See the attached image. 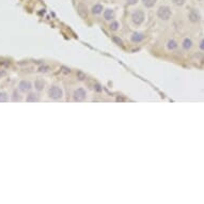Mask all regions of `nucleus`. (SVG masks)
<instances>
[{"mask_svg":"<svg viewBox=\"0 0 204 204\" xmlns=\"http://www.w3.org/2000/svg\"><path fill=\"white\" fill-rule=\"evenodd\" d=\"M200 48L202 49V50H204V39L201 41V43H200Z\"/></svg>","mask_w":204,"mask_h":204,"instance_id":"aec40b11","label":"nucleus"},{"mask_svg":"<svg viewBox=\"0 0 204 204\" xmlns=\"http://www.w3.org/2000/svg\"><path fill=\"white\" fill-rule=\"evenodd\" d=\"M188 18H189V20L191 22H197V21L200 20L201 17H200V14H199V12H198L197 10L191 9L190 12H189V15H188Z\"/></svg>","mask_w":204,"mask_h":204,"instance_id":"423d86ee","label":"nucleus"},{"mask_svg":"<svg viewBox=\"0 0 204 204\" xmlns=\"http://www.w3.org/2000/svg\"><path fill=\"white\" fill-rule=\"evenodd\" d=\"M103 10H104L103 5L99 4V3H96V4H94V5L92 7L91 12H92L94 15H99L100 13H103Z\"/></svg>","mask_w":204,"mask_h":204,"instance_id":"9d476101","label":"nucleus"},{"mask_svg":"<svg viewBox=\"0 0 204 204\" xmlns=\"http://www.w3.org/2000/svg\"><path fill=\"white\" fill-rule=\"evenodd\" d=\"M142 1V4L145 7V8H148V9H151L153 8L156 2H157V0H141Z\"/></svg>","mask_w":204,"mask_h":204,"instance_id":"ddd939ff","label":"nucleus"},{"mask_svg":"<svg viewBox=\"0 0 204 204\" xmlns=\"http://www.w3.org/2000/svg\"><path fill=\"white\" fill-rule=\"evenodd\" d=\"M109 28H110L112 31H118L119 28H120V24H119L118 21H116V20H112V21L110 22V25H109Z\"/></svg>","mask_w":204,"mask_h":204,"instance_id":"4468645a","label":"nucleus"},{"mask_svg":"<svg viewBox=\"0 0 204 204\" xmlns=\"http://www.w3.org/2000/svg\"><path fill=\"white\" fill-rule=\"evenodd\" d=\"M63 95V92L60 87L58 86H52L48 89V96L52 99H59Z\"/></svg>","mask_w":204,"mask_h":204,"instance_id":"7ed1b4c3","label":"nucleus"},{"mask_svg":"<svg viewBox=\"0 0 204 204\" xmlns=\"http://www.w3.org/2000/svg\"><path fill=\"white\" fill-rule=\"evenodd\" d=\"M157 16L161 20H168L172 16V11L168 5H161L157 10Z\"/></svg>","mask_w":204,"mask_h":204,"instance_id":"f03ea898","label":"nucleus"},{"mask_svg":"<svg viewBox=\"0 0 204 204\" xmlns=\"http://www.w3.org/2000/svg\"><path fill=\"white\" fill-rule=\"evenodd\" d=\"M130 18H131V21H133L134 25H136V26H140L142 22L144 21L145 15H144V12H143V11L137 9V10H134V11H133Z\"/></svg>","mask_w":204,"mask_h":204,"instance_id":"f257e3e1","label":"nucleus"},{"mask_svg":"<svg viewBox=\"0 0 204 204\" xmlns=\"http://www.w3.org/2000/svg\"><path fill=\"white\" fill-rule=\"evenodd\" d=\"M198 1H202V0H198Z\"/></svg>","mask_w":204,"mask_h":204,"instance_id":"412c9836","label":"nucleus"},{"mask_svg":"<svg viewBox=\"0 0 204 204\" xmlns=\"http://www.w3.org/2000/svg\"><path fill=\"white\" fill-rule=\"evenodd\" d=\"M138 1H139V0H126L127 4H129V5H135V4H137Z\"/></svg>","mask_w":204,"mask_h":204,"instance_id":"a211bd4d","label":"nucleus"},{"mask_svg":"<svg viewBox=\"0 0 204 204\" xmlns=\"http://www.w3.org/2000/svg\"><path fill=\"white\" fill-rule=\"evenodd\" d=\"M77 11H78V14L80 15L82 18H86V17H87V15H88V11H87V7H86L85 4H82V3L78 4Z\"/></svg>","mask_w":204,"mask_h":204,"instance_id":"6e6552de","label":"nucleus"},{"mask_svg":"<svg viewBox=\"0 0 204 204\" xmlns=\"http://www.w3.org/2000/svg\"><path fill=\"white\" fill-rule=\"evenodd\" d=\"M177 42L176 41H174V40H169L168 42H167V48L169 49V50H174V49H176L177 48Z\"/></svg>","mask_w":204,"mask_h":204,"instance_id":"9b49d317","label":"nucleus"},{"mask_svg":"<svg viewBox=\"0 0 204 204\" xmlns=\"http://www.w3.org/2000/svg\"><path fill=\"white\" fill-rule=\"evenodd\" d=\"M115 16H116L115 11H113L112 9H106L104 11V18H105V20H113Z\"/></svg>","mask_w":204,"mask_h":204,"instance_id":"0eeeda50","label":"nucleus"},{"mask_svg":"<svg viewBox=\"0 0 204 204\" xmlns=\"http://www.w3.org/2000/svg\"><path fill=\"white\" fill-rule=\"evenodd\" d=\"M0 100H7V96L4 93H1L0 94Z\"/></svg>","mask_w":204,"mask_h":204,"instance_id":"6ab92c4d","label":"nucleus"},{"mask_svg":"<svg viewBox=\"0 0 204 204\" xmlns=\"http://www.w3.org/2000/svg\"><path fill=\"white\" fill-rule=\"evenodd\" d=\"M34 86H35L37 90H39V91H41V90H43V89H44V86H45V83H44V81H43V80H37Z\"/></svg>","mask_w":204,"mask_h":204,"instance_id":"2eb2a0df","label":"nucleus"},{"mask_svg":"<svg viewBox=\"0 0 204 204\" xmlns=\"http://www.w3.org/2000/svg\"><path fill=\"white\" fill-rule=\"evenodd\" d=\"M144 39H145V35L143 34L142 32H134L133 34L130 35V41L133 43H136V44L142 42Z\"/></svg>","mask_w":204,"mask_h":204,"instance_id":"39448f33","label":"nucleus"},{"mask_svg":"<svg viewBox=\"0 0 204 204\" xmlns=\"http://www.w3.org/2000/svg\"><path fill=\"white\" fill-rule=\"evenodd\" d=\"M31 88H32V85H31L29 81L22 80V81L19 83V89L21 90V91H24V92H28V91H30Z\"/></svg>","mask_w":204,"mask_h":204,"instance_id":"1a4fd4ad","label":"nucleus"},{"mask_svg":"<svg viewBox=\"0 0 204 204\" xmlns=\"http://www.w3.org/2000/svg\"><path fill=\"white\" fill-rule=\"evenodd\" d=\"M182 46H183V48H184L185 50H189V49L192 47V41H191L190 39L186 38V39L183 41V43H182Z\"/></svg>","mask_w":204,"mask_h":204,"instance_id":"f8f14e48","label":"nucleus"},{"mask_svg":"<svg viewBox=\"0 0 204 204\" xmlns=\"http://www.w3.org/2000/svg\"><path fill=\"white\" fill-rule=\"evenodd\" d=\"M73 97L75 100L77 101H81L83 100L86 97H87V92L85 91V90L82 88H79V89H76L74 93H73Z\"/></svg>","mask_w":204,"mask_h":204,"instance_id":"20e7f679","label":"nucleus"},{"mask_svg":"<svg viewBox=\"0 0 204 204\" xmlns=\"http://www.w3.org/2000/svg\"><path fill=\"white\" fill-rule=\"evenodd\" d=\"M27 100H28V101H38V100H39V96H38L37 94L31 93V94L28 96Z\"/></svg>","mask_w":204,"mask_h":204,"instance_id":"dca6fc26","label":"nucleus"},{"mask_svg":"<svg viewBox=\"0 0 204 204\" xmlns=\"http://www.w3.org/2000/svg\"><path fill=\"white\" fill-rule=\"evenodd\" d=\"M172 1H173V3H174L175 5H177V7H182V5L185 4L186 0H172Z\"/></svg>","mask_w":204,"mask_h":204,"instance_id":"f3484780","label":"nucleus"}]
</instances>
